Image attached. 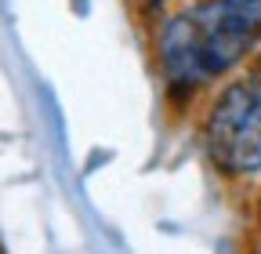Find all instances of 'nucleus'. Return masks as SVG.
Returning <instances> with one entry per match:
<instances>
[{"mask_svg":"<svg viewBox=\"0 0 261 254\" xmlns=\"http://www.w3.org/2000/svg\"><path fill=\"white\" fill-rule=\"evenodd\" d=\"M261 51V0H189L152 29V66L163 106L192 116L207 94L254 66Z\"/></svg>","mask_w":261,"mask_h":254,"instance_id":"f257e3e1","label":"nucleus"},{"mask_svg":"<svg viewBox=\"0 0 261 254\" xmlns=\"http://www.w3.org/2000/svg\"><path fill=\"white\" fill-rule=\"evenodd\" d=\"M196 142L221 182L261 178V66L240 69L218 84L196 109Z\"/></svg>","mask_w":261,"mask_h":254,"instance_id":"f03ea898","label":"nucleus"},{"mask_svg":"<svg viewBox=\"0 0 261 254\" xmlns=\"http://www.w3.org/2000/svg\"><path fill=\"white\" fill-rule=\"evenodd\" d=\"M254 62H257V66H261V51H257V58H254Z\"/></svg>","mask_w":261,"mask_h":254,"instance_id":"39448f33","label":"nucleus"},{"mask_svg":"<svg viewBox=\"0 0 261 254\" xmlns=\"http://www.w3.org/2000/svg\"><path fill=\"white\" fill-rule=\"evenodd\" d=\"M257 221H261V193H257Z\"/></svg>","mask_w":261,"mask_h":254,"instance_id":"20e7f679","label":"nucleus"},{"mask_svg":"<svg viewBox=\"0 0 261 254\" xmlns=\"http://www.w3.org/2000/svg\"><path fill=\"white\" fill-rule=\"evenodd\" d=\"M130 8H135V15H142V18H152V22H160L163 15L171 11V0H127Z\"/></svg>","mask_w":261,"mask_h":254,"instance_id":"7ed1b4c3","label":"nucleus"}]
</instances>
